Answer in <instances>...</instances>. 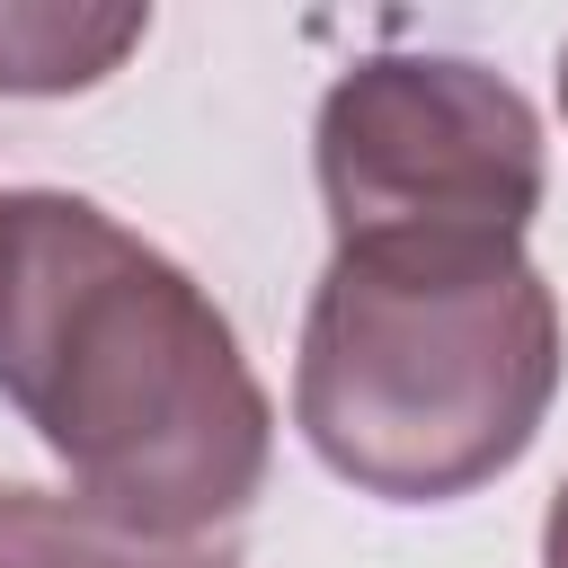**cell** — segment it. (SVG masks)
<instances>
[{
	"label": "cell",
	"instance_id": "cell-1",
	"mask_svg": "<svg viewBox=\"0 0 568 568\" xmlns=\"http://www.w3.org/2000/svg\"><path fill=\"white\" fill-rule=\"evenodd\" d=\"M0 399L80 506L160 541L248 515L275 462V408L213 293L62 186L0 195Z\"/></svg>",
	"mask_w": 568,
	"mask_h": 568
},
{
	"label": "cell",
	"instance_id": "cell-7",
	"mask_svg": "<svg viewBox=\"0 0 568 568\" xmlns=\"http://www.w3.org/2000/svg\"><path fill=\"white\" fill-rule=\"evenodd\" d=\"M559 106H568V44H559Z\"/></svg>",
	"mask_w": 568,
	"mask_h": 568
},
{
	"label": "cell",
	"instance_id": "cell-5",
	"mask_svg": "<svg viewBox=\"0 0 568 568\" xmlns=\"http://www.w3.org/2000/svg\"><path fill=\"white\" fill-rule=\"evenodd\" d=\"M151 9H62V0H0V89L62 98L106 80L142 44Z\"/></svg>",
	"mask_w": 568,
	"mask_h": 568
},
{
	"label": "cell",
	"instance_id": "cell-2",
	"mask_svg": "<svg viewBox=\"0 0 568 568\" xmlns=\"http://www.w3.org/2000/svg\"><path fill=\"white\" fill-rule=\"evenodd\" d=\"M559 399V302L524 240H346L302 311L293 426L390 506L515 470Z\"/></svg>",
	"mask_w": 568,
	"mask_h": 568
},
{
	"label": "cell",
	"instance_id": "cell-6",
	"mask_svg": "<svg viewBox=\"0 0 568 568\" xmlns=\"http://www.w3.org/2000/svg\"><path fill=\"white\" fill-rule=\"evenodd\" d=\"M541 568H568V479H559V497L541 515Z\"/></svg>",
	"mask_w": 568,
	"mask_h": 568
},
{
	"label": "cell",
	"instance_id": "cell-3",
	"mask_svg": "<svg viewBox=\"0 0 568 568\" xmlns=\"http://www.w3.org/2000/svg\"><path fill=\"white\" fill-rule=\"evenodd\" d=\"M320 204L346 240H524L541 213V115L462 53H373L320 98Z\"/></svg>",
	"mask_w": 568,
	"mask_h": 568
},
{
	"label": "cell",
	"instance_id": "cell-4",
	"mask_svg": "<svg viewBox=\"0 0 568 568\" xmlns=\"http://www.w3.org/2000/svg\"><path fill=\"white\" fill-rule=\"evenodd\" d=\"M0 568H231V559L133 532L62 488H0Z\"/></svg>",
	"mask_w": 568,
	"mask_h": 568
}]
</instances>
